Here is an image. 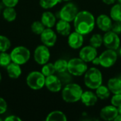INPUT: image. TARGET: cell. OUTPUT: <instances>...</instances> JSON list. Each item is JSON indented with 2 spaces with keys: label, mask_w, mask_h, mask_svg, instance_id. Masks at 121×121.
<instances>
[{
  "label": "cell",
  "mask_w": 121,
  "mask_h": 121,
  "mask_svg": "<svg viewBox=\"0 0 121 121\" xmlns=\"http://www.w3.org/2000/svg\"><path fill=\"white\" fill-rule=\"evenodd\" d=\"M73 22L75 31L83 35L90 33L94 30L96 24L94 15L88 11H79Z\"/></svg>",
  "instance_id": "6da1fadb"
},
{
  "label": "cell",
  "mask_w": 121,
  "mask_h": 121,
  "mask_svg": "<svg viewBox=\"0 0 121 121\" xmlns=\"http://www.w3.org/2000/svg\"><path fill=\"white\" fill-rule=\"evenodd\" d=\"M83 90L82 87L75 83H69L65 85L62 91V99L67 103H75L81 100Z\"/></svg>",
  "instance_id": "7a4b0ae2"
},
{
  "label": "cell",
  "mask_w": 121,
  "mask_h": 121,
  "mask_svg": "<svg viewBox=\"0 0 121 121\" xmlns=\"http://www.w3.org/2000/svg\"><path fill=\"white\" fill-rule=\"evenodd\" d=\"M84 81L86 86L90 89H96L99 86L102 84L103 77L101 71L96 68L91 67L84 74Z\"/></svg>",
  "instance_id": "3957f363"
},
{
  "label": "cell",
  "mask_w": 121,
  "mask_h": 121,
  "mask_svg": "<svg viewBox=\"0 0 121 121\" xmlns=\"http://www.w3.org/2000/svg\"><path fill=\"white\" fill-rule=\"evenodd\" d=\"M10 55L13 62L22 65L29 60L30 57V52L24 46H17L12 50Z\"/></svg>",
  "instance_id": "277c9868"
},
{
  "label": "cell",
  "mask_w": 121,
  "mask_h": 121,
  "mask_svg": "<svg viewBox=\"0 0 121 121\" xmlns=\"http://www.w3.org/2000/svg\"><path fill=\"white\" fill-rule=\"evenodd\" d=\"M86 62L80 57H74L68 61L67 71L73 76L79 77L87 71Z\"/></svg>",
  "instance_id": "5b68a950"
},
{
  "label": "cell",
  "mask_w": 121,
  "mask_h": 121,
  "mask_svg": "<svg viewBox=\"0 0 121 121\" xmlns=\"http://www.w3.org/2000/svg\"><path fill=\"white\" fill-rule=\"evenodd\" d=\"M45 77L42 72L33 71L29 73L26 77L27 85L33 90L41 89L45 86Z\"/></svg>",
  "instance_id": "8992f818"
},
{
  "label": "cell",
  "mask_w": 121,
  "mask_h": 121,
  "mask_svg": "<svg viewBox=\"0 0 121 121\" xmlns=\"http://www.w3.org/2000/svg\"><path fill=\"white\" fill-rule=\"evenodd\" d=\"M100 65L104 68H109L113 66L118 59V54L116 50L107 49L99 57Z\"/></svg>",
  "instance_id": "52a82bcc"
},
{
  "label": "cell",
  "mask_w": 121,
  "mask_h": 121,
  "mask_svg": "<svg viewBox=\"0 0 121 121\" xmlns=\"http://www.w3.org/2000/svg\"><path fill=\"white\" fill-rule=\"evenodd\" d=\"M79 11L77 6L73 3L66 4L60 11L59 16L60 19L68 22H72L75 18Z\"/></svg>",
  "instance_id": "ba28073f"
},
{
  "label": "cell",
  "mask_w": 121,
  "mask_h": 121,
  "mask_svg": "<svg viewBox=\"0 0 121 121\" xmlns=\"http://www.w3.org/2000/svg\"><path fill=\"white\" fill-rule=\"evenodd\" d=\"M103 44L107 49L116 50L120 48L121 40L118 34L112 30L105 32L103 36Z\"/></svg>",
  "instance_id": "9c48e42d"
},
{
  "label": "cell",
  "mask_w": 121,
  "mask_h": 121,
  "mask_svg": "<svg viewBox=\"0 0 121 121\" xmlns=\"http://www.w3.org/2000/svg\"><path fill=\"white\" fill-rule=\"evenodd\" d=\"M50 57V52L48 48L45 45L38 46L34 51L35 61L41 65H43L49 61Z\"/></svg>",
  "instance_id": "30bf717a"
},
{
  "label": "cell",
  "mask_w": 121,
  "mask_h": 121,
  "mask_svg": "<svg viewBox=\"0 0 121 121\" xmlns=\"http://www.w3.org/2000/svg\"><path fill=\"white\" fill-rule=\"evenodd\" d=\"M40 39L43 45L47 47H52L57 41V35L50 28H46L40 34Z\"/></svg>",
  "instance_id": "8fae6325"
},
{
  "label": "cell",
  "mask_w": 121,
  "mask_h": 121,
  "mask_svg": "<svg viewBox=\"0 0 121 121\" xmlns=\"http://www.w3.org/2000/svg\"><path fill=\"white\" fill-rule=\"evenodd\" d=\"M97 57V50L91 45L82 48L79 52V57L86 62H92Z\"/></svg>",
  "instance_id": "7c38bea8"
},
{
  "label": "cell",
  "mask_w": 121,
  "mask_h": 121,
  "mask_svg": "<svg viewBox=\"0 0 121 121\" xmlns=\"http://www.w3.org/2000/svg\"><path fill=\"white\" fill-rule=\"evenodd\" d=\"M45 86L52 92H58L61 90L62 84L57 76L52 74L45 77Z\"/></svg>",
  "instance_id": "4fadbf2b"
},
{
  "label": "cell",
  "mask_w": 121,
  "mask_h": 121,
  "mask_svg": "<svg viewBox=\"0 0 121 121\" xmlns=\"http://www.w3.org/2000/svg\"><path fill=\"white\" fill-rule=\"evenodd\" d=\"M118 115V108L113 105L106 106L104 107L100 111V117L104 121H114Z\"/></svg>",
  "instance_id": "5bb4252c"
},
{
  "label": "cell",
  "mask_w": 121,
  "mask_h": 121,
  "mask_svg": "<svg viewBox=\"0 0 121 121\" xmlns=\"http://www.w3.org/2000/svg\"><path fill=\"white\" fill-rule=\"evenodd\" d=\"M96 23L99 28L104 31L107 32L111 30L112 27V18L106 14H101L96 19Z\"/></svg>",
  "instance_id": "9a60e30c"
},
{
  "label": "cell",
  "mask_w": 121,
  "mask_h": 121,
  "mask_svg": "<svg viewBox=\"0 0 121 121\" xmlns=\"http://www.w3.org/2000/svg\"><path fill=\"white\" fill-rule=\"evenodd\" d=\"M68 45L72 49L80 48L84 43V36L82 34L74 31L70 33L68 36Z\"/></svg>",
  "instance_id": "2e32d148"
},
{
  "label": "cell",
  "mask_w": 121,
  "mask_h": 121,
  "mask_svg": "<svg viewBox=\"0 0 121 121\" xmlns=\"http://www.w3.org/2000/svg\"><path fill=\"white\" fill-rule=\"evenodd\" d=\"M82 102L84 104V106L87 107L93 106H94L97 101H98V97L96 94L93 93L91 91H83L82 98H81Z\"/></svg>",
  "instance_id": "e0dca14e"
},
{
  "label": "cell",
  "mask_w": 121,
  "mask_h": 121,
  "mask_svg": "<svg viewBox=\"0 0 121 121\" xmlns=\"http://www.w3.org/2000/svg\"><path fill=\"white\" fill-rule=\"evenodd\" d=\"M56 30L61 35H69L71 31V26L69 24V22L60 19L56 23Z\"/></svg>",
  "instance_id": "ac0fdd59"
},
{
  "label": "cell",
  "mask_w": 121,
  "mask_h": 121,
  "mask_svg": "<svg viewBox=\"0 0 121 121\" xmlns=\"http://www.w3.org/2000/svg\"><path fill=\"white\" fill-rule=\"evenodd\" d=\"M6 71L9 77L12 79H18L21 76L22 72L21 65L13 62H11L6 67Z\"/></svg>",
  "instance_id": "d6986e66"
},
{
  "label": "cell",
  "mask_w": 121,
  "mask_h": 121,
  "mask_svg": "<svg viewBox=\"0 0 121 121\" xmlns=\"http://www.w3.org/2000/svg\"><path fill=\"white\" fill-rule=\"evenodd\" d=\"M41 22L46 28H52L56 23L55 16L50 11H45L42 14Z\"/></svg>",
  "instance_id": "ffe728a7"
},
{
  "label": "cell",
  "mask_w": 121,
  "mask_h": 121,
  "mask_svg": "<svg viewBox=\"0 0 121 121\" xmlns=\"http://www.w3.org/2000/svg\"><path fill=\"white\" fill-rule=\"evenodd\" d=\"M107 86L112 94H121V79L116 77L110 79L108 82Z\"/></svg>",
  "instance_id": "44dd1931"
},
{
  "label": "cell",
  "mask_w": 121,
  "mask_h": 121,
  "mask_svg": "<svg viewBox=\"0 0 121 121\" xmlns=\"http://www.w3.org/2000/svg\"><path fill=\"white\" fill-rule=\"evenodd\" d=\"M46 121H67L66 115L60 111H55L50 113L45 119Z\"/></svg>",
  "instance_id": "7402d4cb"
},
{
  "label": "cell",
  "mask_w": 121,
  "mask_h": 121,
  "mask_svg": "<svg viewBox=\"0 0 121 121\" xmlns=\"http://www.w3.org/2000/svg\"><path fill=\"white\" fill-rule=\"evenodd\" d=\"M110 94H111V91L108 87L102 84L96 89V94L97 97L100 99L101 100L107 99L110 96Z\"/></svg>",
  "instance_id": "603a6c76"
},
{
  "label": "cell",
  "mask_w": 121,
  "mask_h": 121,
  "mask_svg": "<svg viewBox=\"0 0 121 121\" xmlns=\"http://www.w3.org/2000/svg\"><path fill=\"white\" fill-rule=\"evenodd\" d=\"M110 17L114 21H121V4H116L111 9Z\"/></svg>",
  "instance_id": "cb8c5ba5"
},
{
  "label": "cell",
  "mask_w": 121,
  "mask_h": 121,
  "mask_svg": "<svg viewBox=\"0 0 121 121\" xmlns=\"http://www.w3.org/2000/svg\"><path fill=\"white\" fill-rule=\"evenodd\" d=\"M2 14H3L4 18L9 22L13 21L16 19V16H17L16 11L13 9V7H6L3 11Z\"/></svg>",
  "instance_id": "d4e9b609"
},
{
  "label": "cell",
  "mask_w": 121,
  "mask_h": 121,
  "mask_svg": "<svg viewBox=\"0 0 121 121\" xmlns=\"http://www.w3.org/2000/svg\"><path fill=\"white\" fill-rule=\"evenodd\" d=\"M89 43L90 45L96 49L100 48L103 44V36L99 33L94 34L89 40Z\"/></svg>",
  "instance_id": "484cf974"
},
{
  "label": "cell",
  "mask_w": 121,
  "mask_h": 121,
  "mask_svg": "<svg viewBox=\"0 0 121 121\" xmlns=\"http://www.w3.org/2000/svg\"><path fill=\"white\" fill-rule=\"evenodd\" d=\"M54 65H55L56 72H57L58 73L66 72L67 70L68 61L64 59H60L55 61V62L54 63Z\"/></svg>",
  "instance_id": "4316f807"
},
{
  "label": "cell",
  "mask_w": 121,
  "mask_h": 121,
  "mask_svg": "<svg viewBox=\"0 0 121 121\" xmlns=\"http://www.w3.org/2000/svg\"><path fill=\"white\" fill-rule=\"evenodd\" d=\"M56 70L55 68V65L52 63H46L43 65L41 69V72L45 77L54 74Z\"/></svg>",
  "instance_id": "83f0119b"
},
{
  "label": "cell",
  "mask_w": 121,
  "mask_h": 121,
  "mask_svg": "<svg viewBox=\"0 0 121 121\" xmlns=\"http://www.w3.org/2000/svg\"><path fill=\"white\" fill-rule=\"evenodd\" d=\"M31 30L33 33H34L36 35H40L43 30L45 29V26L43 25V23L41 21H34L31 24Z\"/></svg>",
  "instance_id": "f1b7e54d"
},
{
  "label": "cell",
  "mask_w": 121,
  "mask_h": 121,
  "mask_svg": "<svg viewBox=\"0 0 121 121\" xmlns=\"http://www.w3.org/2000/svg\"><path fill=\"white\" fill-rule=\"evenodd\" d=\"M11 47V41L10 40L4 36L0 35V52H6Z\"/></svg>",
  "instance_id": "f546056e"
},
{
  "label": "cell",
  "mask_w": 121,
  "mask_h": 121,
  "mask_svg": "<svg viewBox=\"0 0 121 121\" xmlns=\"http://www.w3.org/2000/svg\"><path fill=\"white\" fill-rule=\"evenodd\" d=\"M12 62L10 54L6 52H0V66L3 67H6Z\"/></svg>",
  "instance_id": "4dcf8cb0"
},
{
  "label": "cell",
  "mask_w": 121,
  "mask_h": 121,
  "mask_svg": "<svg viewBox=\"0 0 121 121\" xmlns=\"http://www.w3.org/2000/svg\"><path fill=\"white\" fill-rule=\"evenodd\" d=\"M61 1L62 0H40L39 3L42 8L45 9H48L54 7Z\"/></svg>",
  "instance_id": "1f68e13d"
},
{
  "label": "cell",
  "mask_w": 121,
  "mask_h": 121,
  "mask_svg": "<svg viewBox=\"0 0 121 121\" xmlns=\"http://www.w3.org/2000/svg\"><path fill=\"white\" fill-rule=\"evenodd\" d=\"M72 74L68 72H60L59 73V79L61 81L62 84H69L71 83V81H72Z\"/></svg>",
  "instance_id": "d6a6232c"
},
{
  "label": "cell",
  "mask_w": 121,
  "mask_h": 121,
  "mask_svg": "<svg viewBox=\"0 0 121 121\" xmlns=\"http://www.w3.org/2000/svg\"><path fill=\"white\" fill-rule=\"evenodd\" d=\"M111 104L117 108L121 106V94H114L111 100Z\"/></svg>",
  "instance_id": "836d02e7"
},
{
  "label": "cell",
  "mask_w": 121,
  "mask_h": 121,
  "mask_svg": "<svg viewBox=\"0 0 121 121\" xmlns=\"http://www.w3.org/2000/svg\"><path fill=\"white\" fill-rule=\"evenodd\" d=\"M111 30L119 35L121 33V21H115L112 24Z\"/></svg>",
  "instance_id": "e575fe53"
},
{
  "label": "cell",
  "mask_w": 121,
  "mask_h": 121,
  "mask_svg": "<svg viewBox=\"0 0 121 121\" xmlns=\"http://www.w3.org/2000/svg\"><path fill=\"white\" fill-rule=\"evenodd\" d=\"M6 7H14L17 5L19 0H1Z\"/></svg>",
  "instance_id": "d590c367"
},
{
  "label": "cell",
  "mask_w": 121,
  "mask_h": 121,
  "mask_svg": "<svg viewBox=\"0 0 121 121\" xmlns=\"http://www.w3.org/2000/svg\"><path fill=\"white\" fill-rule=\"evenodd\" d=\"M7 104L6 101L1 97H0V114H3L6 111Z\"/></svg>",
  "instance_id": "8d00e7d4"
},
{
  "label": "cell",
  "mask_w": 121,
  "mask_h": 121,
  "mask_svg": "<svg viewBox=\"0 0 121 121\" xmlns=\"http://www.w3.org/2000/svg\"><path fill=\"white\" fill-rule=\"evenodd\" d=\"M5 121H21V119L16 116H9L5 118Z\"/></svg>",
  "instance_id": "74e56055"
},
{
  "label": "cell",
  "mask_w": 121,
  "mask_h": 121,
  "mask_svg": "<svg viewBox=\"0 0 121 121\" xmlns=\"http://www.w3.org/2000/svg\"><path fill=\"white\" fill-rule=\"evenodd\" d=\"M116 0H102V1L107 4V5H111V4H113L116 2Z\"/></svg>",
  "instance_id": "f35d334b"
},
{
  "label": "cell",
  "mask_w": 121,
  "mask_h": 121,
  "mask_svg": "<svg viewBox=\"0 0 121 121\" xmlns=\"http://www.w3.org/2000/svg\"><path fill=\"white\" fill-rule=\"evenodd\" d=\"M94 65H100V62H99V57H96L92 62H91Z\"/></svg>",
  "instance_id": "ab89813d"
},
{
  "label": "cell",
  "mask_w": 121,
  "mask_h": 121,
  "mask_svg": "<svg viewBox=\"0 0 121 121\" xmlns=\"http://www.w3.org/2000/svg\"><path fill=\"white\" fill-rule=\"evenodd\" d=\"M115 121H121V114H118L117 117L115 118Z\"/></svg>",
  "instance_id": "60d3db41"
},
{
  "label": "cell",
  "mask_w": 121,
  "mask_h": 121,
  "mask_svg": "<svg viewBox=\"0 0 121 121\" xmlns=\"http://www.w3.org/2000/svg\"><path fill=\"white\" fill-rule=\"evenodd\" d=\"M118 114H121V106L118 108Z\"/></svg>",
  "instance_id": "b9f144b4"
},
{
  "label": "cell",
  "mask_w": 121,
  "mask_h": 121,
  "mask_svg": "<svg viewBox=\"0 0 121 121\" xmlns=\"http://www.w3.org/2000/svg\"><path fill=\"white\" fill-rule=\"evenodd\" d=\"M1 81V72H0V82Z\"/></svg>",
  "instance_id": "7bdbcfd3"
},
{
  "label": "cell",
  "mask_w": 121,
  "mask_h": 121,
  "mask_svg": "<svg viewBox=\"0 0 121 121\" xmlns=\"http://www.w3.org/2000/svg\"><path fill=\"white\" fill-rule=\"evenodd\" d=\"M62 1H70L72 0H62Z\"/></svg>",
  "instance_id": "ee69618b"
},
{
  "label": "cell",
  "mask_w": 121,
  "mask_h": 121,
  "mask_svg": "<svg viewBox=\"0 0 121 121\" xmlns=\"http://www.w3.org/2000/svg\"><path fill=\"white\" fill-rule=\"evenodd\" d=\"M120 56H121V49H120Z\"/></svg>",
  "instance_id": "f6af8a7d"
},
{
  "label": "cell",
  "mask_w": 121,
  "mask_h": 121,
  "mask_svg": "<svg viewBox=\"0 0 121 121\" xmlns=\"http://www.w3.org/2000/svg\"><path fill=\"white\" fill-rule=\"evenodd\" d=\"M1 5H0V13H1Z\"/></svg>",
  "instance_id": "bcb514c9"
},
{
  "label": "cell",
  "mask_w": 121,
  "mask_h": 121,
  "mask_svg": "<svg viewBox=\"0 0 121 121\" xmlns=\"http://www.w3.org/2000/svg\"><path fill=\"white\" fill-rule=\"evenodd\" d=\"M118 2L120 3V4H121V0H118Z\"/></svg>",
  "instance_id": "7dc6e473"
},
{
  "label": "cell",
  "mask_w": 121,
  "mask_h": 121,
  "mask_svg": "<svg viewBox=\"0 0 121 121\" xmlns=\"http://www.w3.org/2000/svg\"><path fill=\"white\" fill-rule=\"evenodd\" d=\"M2 121V120H1V118H0V121Z\"/></svg>",
  "instance_id": "c3c4849f"
}]
</instances>
